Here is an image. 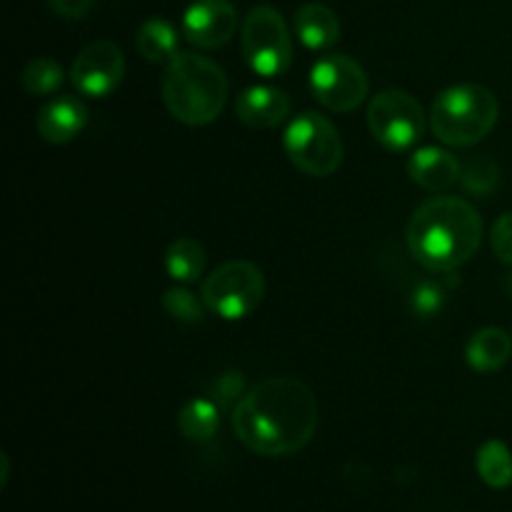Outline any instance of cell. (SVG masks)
I'll return each instance as SVG.
<instances>
[{
	"mask_svg": "<svg viewBox=\"0 0 512 512\" xmlns=\"http://www.w3.org/2000/svg\"><path fill=\"white\" fill-rule=\"evenodd\" d=\"M165 273L180 285L198 283L205 270V250L193 238H175L163 255Z\"/></svg>",
	"mask_w": 512,
	"mask_h": 512,
	"instance_id": "ac0fdd59",
	"label": "cell"
},
{
	"mask_svg": "<svg viewBox=\"0 0 512 512\" xmlns=\"http://www.w3.org/2000/svg\"><path fill=\"white\" fill-rule=\"evenodd\" d=\"M463 185L468 193L488 198L500 185V170L490 158H473L463 165Z\"/></svg>",
	"mask_w": 512,
	"mask_h": 512,
	"instance_id": "7402d4cb",
	"label": "cell"
},
{
	"mask_svg": "<svg viewBox=\"0 0 512 512\" xmlns=\"http://www.w3.org/2000/svg\"><path fill=\"white\" fill-rule=\"evenodd\" d=\"M440 305H443V293L430 283L420 285L418 293H415V310L423 315H433Z\"/></svg>",
	"mask_w": 512,
	"mask_h": 512,
	"instance_id": "4316f807",
	"label": "cell"
},
{
	"mask_svg": "<svg viewBox=\"0 0 512 512\" xmlns=\"http://www.w3.org/2000/svg\"><path fill=\"white\" fill-rule=\"evenodd\" d=\"M88 125V108L75 95H58L38 110L35 130L50 145H65L78 138Z\"/></svg>",
	"mask_w": 512,
	"mask_h": 512,
	"instance_id": "7c38bea8",
	"label": "cell"
},
{
	"mask_svg": "<svg viewBox=\"0 0 512 512\" xmlns=\"http://www.w3.org/2000/svg\"><path fill=\"white\" fill-rule=\"evenodd\" d=\"M125 75V58L110 40H95L85 45L73 60L70 80L88 98H108L115 93Z\"/></svg>",
	"mask_w": 512,
	"mask_h": 512,
	"instance_id": "30bf717a",
	"label": "cell"
},
{
	"mask_svg": "<svg viewBox=\"0 0 512 512\" xmlns=\"http://www.w3.org/2000/svg\"><path fill=\"white\" fill-rule=\"evenodd\" d=\"M475 468L480 480L493 490H505L512 485V453L503 440H488L478 448Z\"/></svg>",
	"mask_w": 512,
	"mask_h": 512,
	"instance_id": "ffe728a7",
	"label": "cell"
},
{
	"mask_svg": "<svg viewBox=\"0 0 512 512\" xmlns=\"http://www.w3.org/2000/svg\"><path fill=\"white\" fill-rule=\"evenodd\" d=\"M310 93L333 113H353L370 93L368 73L345 53H328L310 70Z\"/></svg>",
	"mask_w": 512,
	"mask_h": 512,
	"instance_id": "9c48e42d",
	"label": "cell"
},
{
	"mask_svg": "<svg viewBox=\"0 0 512 512\" xmlns=\"http://www.w3.org/2000/svg\"><path fill=\"white\" fill-rule=\"evenodd\" d=\"M368 128L385 150L405 153L423 138V105L405 90H383L368 105Z\"/></svg>",
	"mask_w": 512,
	"mask_h": 512,
	"instance_id": "ba28073f",
	"label": "cell"
},
{
	"mask_svg": "<svg viewBox=\"0 0 512 512\" xmlns=\"http://www.w3.org/2000/svg\"><path fill=\"white\" fill-rule=\"evenodd\" d=\"M512 355V338L503 328H483L465 345V360L475 373H498Z\"/></svg>",
	"mask_w": 512,
	"mask_h": 512,
	"instance_id": "2e32d148",
	"label": "cell"
},
{
	"mask_svg": "<svg viewBox=\"0 0 512 512\" xmlns=\"http://www.w3.org/2000/svg\"><path fill=\"white\" fill-rule=\"evenodd\" d=\"M320 408L313 390L295 378H268L238 400L233 430L255 455L285 458L313 440Z\"/></svg>",
	"mask_w": 512,
	"mask_h": 512,
	"instance_id": "6da1fadb",
	"label": "cell"
},
{
	"mask_svg": "<svg viewBox=\"0 0 512 512\" xmlns=\"http://www.w3.org/2000/svg\"><path fill=\"white\" fill-rule=\"evenodd\" d=\"M65 70L53 58H33L20 73V85L30 95H53L63 85Z\"/></svg>",
	"mask_w": 512,
	"mask_h": 512,
	"instance_id": "44dd1931",
	"label": "cell"
},
{
	"mask_svg": "<svg viewBox=\"0 0 512 512\" xmlns=\"http://www.w3.org/2000/svg\"><path fill=\"white\" fill-rule=\"evenodd\" d=\"M220 405L213 398H195L185 403L178 413V430L183 438L203 443L220 428Z\"/></svg>",
	"mask_w": 512,
	"mask_h": 512,
	"instance_id": "d6986e66",
	"label": "cell"
},
{
	"mask_svg": "<svg viewBox=\"0 0 512 512\" xmlns=\"http://www.w3.org/2000/svg\"><path fill=\"white\" fill-rule=\"evenodd\" d=\"M295 35L308 50H328L340 40V20L328 5L308 3L295 13Z\"/></svg>",
	"mask_w": 512,
	"mask_h": 512,
	"instance_id": "9a60e30c",
	"label": "cell"
},
{
	"mask_svg": "<svg viewBox=\"0 0 512 512\" xmlns=\"http://www.w3.org/2000/svg\"><path fill=\"white\" fill-rule=\"evenodd\" d=\"M283 148L290 163L310 178H328L343 165V140L338 130L313 110L290 120L283 135Z\"/></svg>",
	"mask_w": 512,
	"mask_h": 512,
	"instance_id": "8992f818",
	"label": "cell"
},
{
	"mask_svg": "<svg viewBox=\"0 0 512 512\" xmlns=\"http://www.w3.org/2000/svg\"><path fill=\"white\" fill-rule=\"evenodd\" d=\"M203 303L223 320H243L260 308L265 298V278L258 265L230 260L205 278Z\"/></svg>",
	"mask_w": 512,
	"mask_h": 512,
	"instance_id": "52a82bcc",
	"label": "cell"
},
{
	"mask_svg": "<svg viewBox=\"0 0 512 512\" xmlns=\"http://www.w3.org/2000/svg\"><path fill=\"white\" fill-rule=\"evenodd\" d=\"M240 395H245V380L243 375L235 373V370H228V373L220 375L208 390V398H213L220 408L230 405L233 400H238Z\"/></svg>",
	"mask_w": 512,
	"mask_h": 512,
	"instance_id": "cb8c5ba5",
	"label": "cell"
},
{
	"mask_svg": "<svg viewBox=\"0 0 512 512\" xmlns=\"http://www.w3.org/2000/svg\"><path fill=\"white\" fill-rule=\"evenodd\" d=\"M405 243L420 265L435 273H450L463 268L480 250L483 218L468 200L438 195L410 215Z\"/></svg>",
	"mask_w": 512,
	"mask_h": 512,
	"instance_id": "7a4b0ae2",
	"label": "cell"
},
{
	"mask_svg": "<svg viewBox=\"0 0 512 512\" xmlns=\"http://www.w3.org/2000/svg\"><path fill=\"white\" fill-rule=\"evenodd\" d=\"M490 248L498 255L500 263L512 265V210L500 215L490 230Z\"/></svg>",
	"mask_w": 512,
	"mask_h": 512,
	"instance_id": "d4e9b609",
	"label": "cell"
},
{
	"mask_svg": "<svg viewBox=\"0 0 512 512\" xmlns=\"http://www.w3.org/2000/svg\"><path fill=\"white\" fill-rule=\"evenodd\" d=\"M240 50L253 73L283 75L293 65V38L285 18L273 5H255L240 28Z\"/></svg>",
	"mask_w": 512,
	"mask_h": 512,
	"instance_id": "5b68a950",
	"label": "cell"
},
{
	"mask_svg": "<svg viewBox=\"0 0 512 512\" xmlns=\"http://www.w3.org/2000/svg\"><path fill=\"white\" fill-rule=\"evenodd\" d=\"M48 3L53 13L65 20H83L95 8V0H48Z\"/></svg>",
	"mask_w": 512,
	"mask_h": 512,
	"instance_id": "484cf974",
	"label": "cell"
},
{
	"mask_svg": "<svg viewBox=\"0 0 512 512\" xmlns=\"http://www.w3.org/2000/svg\"><path fill=\"white\" fill-rule=\"evenodd\" d=\"M180 33L195 48H220L238 33V10L230 0H193L183 13Z\"/></svg>",
	"mask_w": 512,
	"mask_h": 512,
	"instance_id": "8fae6325",
	"label": "cell"
},
{
	"mask_svg": "<svg viewBox=\"0 0 512 512\" xmlns=\"http://www.w3.org/2000/svg\"><path fill=\"white\" fill-rule=\"evenodd\" d=\"M408 175L415 185H420L428 193H445L460 180L463 165L450 150L425 145V148H418L410 155Z\"/></svg>",
	"mask_w": 512,
	"mask_h": 512,
	"instance_id": "4fadbf2b",
	"label": "cell"
},
{
	"mask_svg": "<svg viewBox=\"0 0 512 512\" xmlns=\"http://www.w3.org/2000/svg\"><path fill=\"white\" fill-rule=\"evenodd\" d=\"M205 303H200L195 298V293H190L188 288H168L163 295V308L170 318L180 320L185 325H195V323H203V315H205Z\"/></svg>",
	"mask_w": 512,
	"mask_h": 512,
	"instance_id": "603a6c76",
	"label": "cell"
},
{
	"mask_svg": "<svg viewBox=\"0 0 512 512\" xmlns=\"http://www.w3.org/2000/svg\"><path fill=\"white\" fill-rule=\"evenodd\" d=\"M180 33L170 20L165 18H150L140 25L138 38H135V48L143 55L148 63L155 65H168L178 50Z\"/></svg>",
	"mask_w": 512,
	"mask_h": 512,
	"instance_id": "e0dca14e",
	"label": "cell"
},
{
	"mask_svg": "<svg viewBox=\"0 0 512 512\" xmlns=\"http://www.w3.org/2000/svg\"><path fill=\"white\" fill-rule=\"evenodd\" d=\"M235 113L248 128L270 130L285 123L290 115V98L285 90L273 85H253L243 90L235 103Z\"/></svg>",
	"mask_w": 512,
	"mask_h": 512,
	"instance_id": "5bb4252c",
	"label": "cell"
},
{
	"mask_svg": "<svg viewBox=\"0 0 512 512\" xmlns=\"http://www.w3.org/2000/svg\"><path fill=\"white\" fill-rule=\"evenodd\" d=\"M163 100L168 113L183 125H208L228 103V75L215 60L198 53H178L163 75Z\"/></svg>",
	"mask_w": 512,
	"mask_h": 512,
	"instance_id": "3957f363",
	"label": "cell"
},
{
	"mask_svg": "<svg viewBox=\"0 0 512 512\" xmlns=\"http://www.w3.org/2000/svg\"><path fill=\"white\" fill-rule=\"evenodd\" d=\"M500 118L498 98L475 83L453 85L435 98L430 108V130L453 148H470L490 135Z\"/></svg>",
	"mask_w": 512,
	"mask_h": 512,
	"instance_id": "277c9868",
	"label": "cell"
}]
</instances>
